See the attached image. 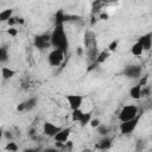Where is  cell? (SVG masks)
<instances>
[{
    "label": "cell",
    "mask_w": 152,
    "mask_h": 152,
    "mask_svg": "<svg viewBox=\"0 0 152 152\" xmlns=\"http://www.w3.org/2000/svg\"><path fill=\"white\" fill-rule=\"evenodd\" d=\"M51 46H53V49H61L64 52L66 51L68 39H66L65 31L63 28V24L56 25V27L51 32Z\"/></svg>",
    "instance_id": "6da1fadb"
},
{
    "label": "cell",
    "mask_w": 152,
    "mask_h": 152,
    "mask_svg": "<svg viewBox=\"0 0 152 152\" xmlns=\"http://www.w3.org/2000/svg\"><path fill=\"white\" fill-rule=\"evenodd\" d=\"M139 115V108L135 104H127L124 106L122 109L120 110L118 119L120 122H125V121H129L133 120L134 118H137Z\"/></svg>",
    "instance_id": "7a4b0ae2"
},
{
    "label": "cell",
    "mask_w": 152,
    "mask_h": 152,
    "mask_svg": "<svg viewBox=\"0 0 152 152\" xmlns=\"http://www.w3.org/2000/svg\"><path fill=\"white\" fill-rule=\"evenodd\" d=\"M65 52L61 49H52L48 55V62L51 66H59L64 61Z\"/></svg>",
    "instance_id": "3957f363"
},
{
    "label": "cell",
    "mask_w": 152,
    "mask_h": 152,
    "mask_svg": "<svg viewBox=\"0 0 152 152\" xmlns=\"http://www.w3.org/2000/svg\"><path fill=\"white\" fill-rule=\"evenodd\" d=\"M140 119H141V114H139V115H138L137 118H134L133 120L121 122L120 126H119L120 133H121V134H129V133H132V132L137 128V126H138Z\"/></svg>",
    "instance_id": "277c9868"
},
{
    "label": "cell",
    "mask_w": 152,
    "mask_h": 152,
    "mask_svg": "<svg viewBox=\"0 0 152 152\" xmlns=\"http://www.w3.org/2000/svg\"><path fill=\"white\" fill-rule=\"evenodd\" d=\"M83 96L78 95V94H68L65 95V100L69 103V107L71 110H76V109H81L82 102H83Z\"/></svg>",
    "instance_id": "5b68a950"
},
{
    "label": "cell",
    "mask_w": 152,
    "mask_h": 152,
    "mask_svg": "<svg viewBox=\"0 0 152 152\" xmlns=\"http://www.w3.org/2000/svg\"><path fill=\"white\" fill-rule=\"evenodd\" d=\"M51 45V34H39L34 37V46L39 50H44Z\"/></svg>",
    "instance_id": "8992f818"
},
{
    "label": "cell",
    "mask_w": 152,
    "mask_h": 152,
    "mask_svg": "<svg viewBox=\"0 0 152 152\" xmlns=\"http://www.w3.org/2000/svg\"><path fill=\"white\" fill-rule=\"evenodd\" d=\"M61 129H62V128H61L59 126H57V125H55V124H52V122H50V121H46V122H44V125H43V133H44V135L50 137V138H55V135H56Z\"/></svg>",
    "instance_id": "52a82bcc"
},
{
    "label": "cell",
    "mask_w": 152,
    "mask_h": 152,
    "mask_svg": "<svg viewBox=\"0 0 152 152\" xmlns=\"http://www.w3.org/2000/svg\"><path fill=\"white\" fill-rule=\"evenodd\" d=\"M71 134V128L70 127H65V128H62L56 135H55V141L57 142H63L65 144L68 140H69V137Z\"/></svg>",
    "instance_id": "ba28073f"
},
{
    "label": "cell",
    "mask_w": 152,
    "mask_h": 152,
    "mask_svg": "<svg viewBox=\"0 0 152 152\" xmlns=\"http://www.w3.org/2000/svg\"><path fill=\"white\" fill-rule=\"evenodd\" d=\"M124 72L128 78H138L141 75V68L138 65H128Z\"/></svg>",
    "instance_id": "9c48e42d"
},
{
    "label": "cell",
    "mask_w": 152,
    "mask_h": 152,
    "mask_svg": "<svg viewBox=\"0 0 152 152\" xmlns=\"http://www.w3.org/2000/svg\"><path fill=\"white\" fill-rule=\"evenodd\" d=\"M138 42L141 44L144 51H148L152 48V33L142 34L140 38H138Z\"/></svg>",
    "instance_id": "30bf717a"
},
{
    "label": "cell",
    "mask_w": 152,
    "mask_h": 152,
    "mask_svg": "<svg viewBox=\"0 0 152 152\" xmlns=\"http://www.w3.org/2000/svg\"><path fill=\"white\" fill-rule=\"evenodd\" d=\"M141 90H142V87L140 84H135L129 89V96L133 100H140L141 99Z\"/></svg>",
    "instance_id": "8fae6325"
},
{
    "label": "cell",
    "mask_w": 152,
    "mask_h": 152,
    "mask_svg": "<svg viewBox=\"0 0 152 152\" xmlns=\"http://www.w3.org/2000/svg\"><path fill=\"white\" fill-rule=\"evenodd\" d=\"M110 147H112V139H110V138L104 137L102 140L99 141L97 148H99L100 151H109Z\"/></svg>",
    "instance_id": "7c38bea8"
},
{
    "label": "cell",
    "mask_w": 152,
    "mask_h": 152,
    "mask_svg": "<svg viewBox=\"0 0 152 152\" xmlns=\"http://www.w3.org/2000/svg\"><path fill=\"white\" fill-rule=\"evenodd\" d=\"M17 74L15 70L8 68V66H2L1 68V76H2V80H11L14 75Z\"/></svg>",
    "instance_id": "4fadbf2b"
},
{
    "label": "cell",
    "mask_w": 152,
    "mask_h": 152,
    "mask_svg": "<svg viewBox=\"0 0 152 152\" xmlns=\"http://www.w3.org/2000/svg\"><path fill=\"white\" fill-rule=\"evenodd\" d=\"M13 17V10L12 8H7V10H4L0 12V21L1 23H7L11 18Z\"/></svg>",
    "instance_id": "5bb4252c"
},
{
    "label": "cell",
    "mask_w": 152,
    "mask_h": 152,
    "mask_svg": "<svg viewBox=\"0 0 152 152\" xmlns=\"http://www.w3.org/2000/svg\"><path fill=\"white\" fill-rule=\"evenodd\" d=\"M109 56H110V52H109L108 50H103V51L99 52L97 58H96V61H95V64H102V63H104V62L109 58Z\"/></svg>",
    "instance_id": "9a60e30c"
},
{
    "label": "cell",
    "mask_w": 152,
    "mask_h": 152,
    "mask_svg": "<svg viewBox=\"0 0 152 152\" xmlns=\"http://www.w3.org/2000/svg\"><path fill=\"white\" fill-rule=\"evenodd\" d=\"M142 52H144V49H142L141 44L137 40V42L131 46V53L134 55V56H141Z\"/></svg>",
    "instance_id": "2e32d148"
},
{
    "label": "cell",
    "mask_w": 152,
    "mask_h": 152,
    "mask_svg": "<svg viewBox=\"0 0 152 152\" xmlns=\"http://www.w3.org/2000/svg\"><path fill=\"white\" fill-rule=\"evenodd\" d=\"M91 119H93V118H91V112H84L82 119L80 120V126H81V127H84V126L89 125L90 121H91Z\"/></svg>",
    "instance_id": "e0dca14e"
},
{
    "label": "cell",
    "mask_w": 152,
    "mask_h": 152,
    "mask_svg": "<svg viewBox=\"0 0 152 152\" xmlns=\"http://www.w3.org/2000/svg\"><path fill=\"white\" fill-rule=\"evenodd\" d=\"M83 114H84V112H82L81 109H76V110H71V121H77V122H80V120L82 119V116H83Z\"/></svg>",
    "instance_id": "ac0fdd59"
},
{
    "label": "cell",
    "mask_w": 152,
    "mask_h": 152,
    "mask_svg": "<svg viewBox=\"0 0 152 152\" xmlns=\"http://www.w3.org/2000/svg\"><path fill=\"white\" fill-rule=\"evenodd\" d=\"M37 104V99L36 97H31L27 101H25V110H32Z\"/></svg>",
    "instance_id": "d6986e66"
},
{
    "label": "cell",
    "mask_w": 152,
    "mask_h": 152,
    "mask_svg": "<svg viewBox=\"0 0 152 152\" xmlns=\"http://www.w3.org/2000/svg\"><path fill=\"white\" fill-rule=\"evenodd\" d=\"M5 150L8 152H17L18 151V145L14 141H8L5 146Z\"/></svg>",
    "instance_id": "ffe728a7"
},
{
    "label": "cell",
    "mask_w": 152,
    "mask_h": 152,
    "mask_svg": "<svg viewBox=\"0 0 152 152\" xmlns=\"http://www.w3.org/2000/svg\"><path fill=\"white\" fill-rule=\"evenodd\" d=\"M7 59H8V52H7V49H6L5 46H2V48L0 49V61H1L2 63H5Z\"/></svg>",
    "instance_id": "44dd1931"
},
{
    "label": "cell",
    "mask_w": 152,
    "mask_h": 152,
    "mask_svg": "<svg viewBox=\"0 0 152 152\" xmlns=\"http://www.w3.org/2000/svg\"><path fill=\"white\" fill-rule=\"evenodd\" d=\"M96 129H97V133H99V134H101V135H103V137H106V135L109 133L108 127H107V126H104V125H100Z\"/></svg>",
    "instance_id": "7402d4cb"
},
{
    "label": "cell",
    "mask_w": 152,
    "mask_h": 152,
    "mask_svg": "<svg viewBox=\"0 0 152 152\" xmlns=\"http://www.w3.org/2000/svg\"><path fill=\"white\" fill-rule=\"evenodd\" d=\"M118 43H119L118 40H114V42H112V43L108 45V49H107V50H108L109 52H113V51H115V50H116V48H118Z\"/></svg>",
    "instance_id": "603a6c76"
},
{
    "label": "cell",
    "mask_w": 152,
    "mask_h": 152,
    "mask_svg": "<svg viewBox=\"0 0 152 152\" xmlns=\"http://www.w3.org/2000/svg\"><path fill=\"white\" fill-rule=\"evenodd\" d=\"M93 128H97L100 125H101V122H100V120L97 119V118H95V119H91V121H90V124H89Z\"/></svg>",
    "instance_id": "cb8c5ba5"
},
{
    "label": "cell",
    "mask_w": 152,
    "mask_h": 152,
    "mask_svg": "<svg viewBox=\"0 0 152 152\" xmlns=\"http://www.w3.org/2000/svg\"><path fill=\"white\" fill-rule=\"evenodd\" d=\"M7 33H8L10 36H12V37H15L17 33H18V31H17V28H14V27H10V28L7 30Z\"/></svg>",
    "instance_id": "d4e9b609"
},
{
    "label": "cell",
    "mask_w": 152,
    "mask_h": 152,
    "mask_svg": "<svg viewBox=\"0 0 152 152\" xmlns=\"http://www.w3.org/2000/svg\"><path fill=\"white\" fill-rule=\"evenodd\" d=\"M147 80H148V76H147V75H145L144 77H141V78H140V82H139L138 84H140L141 87H145V86H146V83H147Z\"/></svg>",
    "instance_id": "484cf974"
},
{
    "label": "cell",
    "mask_w": 152,
    "mask_h": 152,
    "mask_svg": "<svg viewBox=\"0 0 152 152\" xmlns=\"http://www.w3.org/2000/svg\"><path fill=\"white\" fill-rule=\"evenodd\" d=\"M7 24L10 25V27H13V26H14L15 24H18V23H17V18L12 17V18H11V19H10V20L7 21Z\"/></svg>",
    "instance_id": "4316f807"
},
{
    "label": "cell",
    "mask_w": 152,
    "mask_h": 152,
    "mask_svg": "<svg viewBox=\"0 0 152 152\" xmlns=\"http://www.w3.org/2000/svg\"><path fill=\"white\" fill-rule=\"evenodd\" d=\"M26 108H25V102H21V103H19L18 106H17V110L18 112H24Z\"/></svg>",
    "instance_id": "83f0119b"
},
{
    "label": "cell",
    "mask_w": 152,
    "mask_h": 152,
    "mask_svg": "<svg viewBox=\"0 0 152 152\" xmlns=\"http://www.w3.org/2000/svg\"><path fill=\"white\" fill-rule=\"evenodd\" d=\"M44 152H59L57 148H46L44 150Z\"/></svg>",
    "instance_id": "f1b7e54d"
},
{
    "label": "cell",
    "mask_w": 152,
    "mask_h": 152,
    "mask_svg": "<svg viewBox=\"0 0 152 152\" xmlns=\"http://www.w3.org/2000/svg\"><path fill=\"white\" fill-rule=\"evenodd\" d=\"M24 152H38V150L37 148H26V150H24Z\"/></svg>",
    "instance_id": "f546056e"
},
{
    "label": "cell",
    "mask_w": 152,
    "mask_h": 152,
    "mask_svg": "<svg viewBox=\"0 0 152 152\" xmlns=\"http://www.w3.org/2000/svg\"><path fill=\"white\" fill-rule=\"evenodd\" d=\"M34 134H36V129L34 128H31L28 131V135H34Z\"/></svg>",
    "instance_id": "4dcf8cb0"
},
{
    "label": "cell",
    "mask_w": 152,
    "mask_h": 152,
    "mask_svg": "<svg viewBox=\"0 0 152 152\" xmlns=\"http://www.w3.org/2000/svg\"><path fill=\"white\" fill-rule=\"evenodd\" d=\"M107 18H108V14H106V13H102V14H101V19H104V20H106Z\"/></svg>",
    "instance_id": "1f68e13d"
},
{
    "label": "cell",
    "mask_w": 152,
    "mask_h": 152,
    "mask_svg": "<svg viewBox=\"0 0 152 152\" xmlns=\"http://www.w3.org/2000/svg\"><path fill=\"white\" fill-rule=\"evenodd\" d=\"M82 152H93V151H91L90 148H86V150H83Z\"/></svg>",
    "instance_id": "d6a6232c"
},
{
    "label": "cell",
    "mask_w": 152,
    "mask_h": 152,
    "mask_svg": "<svg viewBox=\"0 0 152 152\" xmlns=\"http://www.w3.org/2000/svg\"><path fill=\"white\" fill-rule=\"evenodd\" d=\"M100 152H109V151H100Z\"/></svg>",
    "instance_id": "836d02e7"
},
{
    "label": "cell",
    "mask_w": 152,
    "mask_h": 152,
    "mask_svg": "<svg viewBox=\"0 0 152 152\" xmlns=\"http://www.w3.org/2000/svg\"><path fill=\"white\" fill-rule=\"evenodd\" d=\"M151 152H152V148H151Z\"/></svg>",
    "instance_id": "e575fe53"
}]
</instances>
